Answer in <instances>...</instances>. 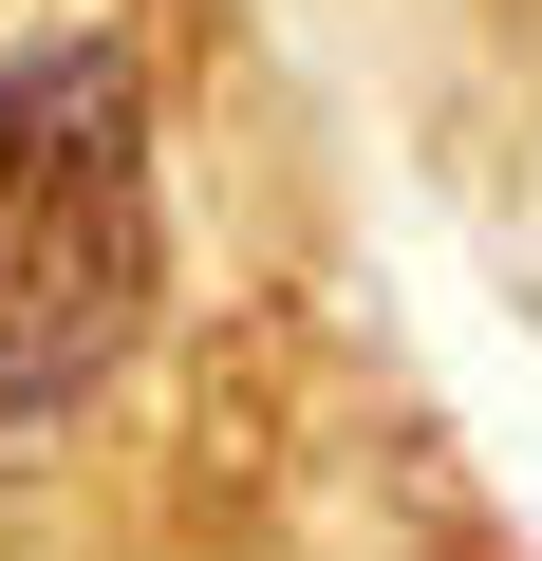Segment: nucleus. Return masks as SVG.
<instances>
[{
  "mask_svg": "<svg viewBox=\"0 0 542 561\" xmlns=\"http://www.w3.org/2000/svg\"><path fill=\"white\" fill-rule=\"evenodd\" d=\"M169 319V76L131 20H0V431L94 412Z\"/></svg>",
  "mask_w": 542,
  "mask_h": 561,
  "instance_id": "nucleus-1",
  "label": "nucleus"
}]
</instances>
